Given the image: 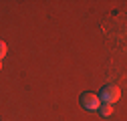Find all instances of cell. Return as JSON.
<instances>
[{"label": "cell", "instance_id": "6da1fadb", "mask_svg": "<svg viewBox=\"0 0 127 121\" xmlns=\"http://www.w3.org/2000/svg\"><path fill=\"white\" fill-rule=\"evenodd\" d=\"M97 97H99V101H101V103L113 105L115 101H119V97H121V91H119V87H117V85H105Z\"/></svg>", "mask_w": 127, "mask_h": 121}, {"label": "cell", "instance_id": "7a4b0ae2", "mask_svg": "<svg viewBox=\"0 0 127 121\" xmlns=\"http://www.w3.org/2000/svg\"><path fill=\"white\" fill-rule=\"evenodd\" d=\"M79 101H81V105H83L87 111H95V109H99V105H101L99 97L95 95V93H83L81 97H79Z\"/></svg>", "mask_w": 127, "mask_h": 121}, {"label": "cell", "instance_id": "3957f363", "mask_svg": "<svg viewBox=\"0 0 127 121\" xmlns=\"http://www.w3.org/2000/svg\"><path fill=\"white\" fill-rule=\"evenodd\" d=\"M99 113H101L103 117H111L113 107H111V105H107V103H101V105H99Z\"/></svg>", "mask_w": 127, "mask_h": 121}, {"label": "cell", "instance_id": "277c9868", "mask_svg": "<svg viewBox=\"0 0 127 121\" xmlns=\"http://www.w3.org/2000/svg\"><path fill=\"white\" fill-rule=\"evenodd\" d=\"M4 57H6V44H4L2 40H0V60H2Z\"/></svg>", "mask_w": 127, "mask_h": 121}]
</instances>
